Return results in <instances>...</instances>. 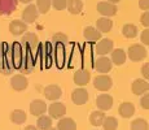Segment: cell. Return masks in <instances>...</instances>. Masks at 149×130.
<instances>
[{
    "label": "cell",
    "mask_w": 149,
    "mask_h": 130,
    "mask_svg": "<svg viewBox=\"0 0 149 130\" xmlns=\"http://www.w3.org/2000/svg\"><path fill=\"white\" fill-rule=\"evenodd\" d=\"M139 7L143 11H148L149 8V0H139Z\"/></svg>",
    "instance_id": "obj_39"
},
{
    "label": "cell",
    "mask_w": 149,
    "mask_h": 130,
    "mask_svg": "<svg viewBox=\"0 0 149 130\" xmlns=\"http://www.w3.org/2000/svg\"><path fill=\"white\" fill-rule=\"evenodd\" d=\"M36 128L39 130H48L49 128H52V118L45 115L39 116L38 121H36Z\"/></svg>",
    "instance_id": "obj_27"
},
{
    "label": "cell",
    "mask_w": 149,
    "mask_h": 130,
    "mask_svg": "<svg viewBox=\"0 0 149 130\" xmlns=\"http://www.w3.org/2000/svg\"><path fill=\"white\" fill-rule=\"evenodd\" d=\"M66 1L68 0H52V5L54 9L64 11L65 8H66Z\"/></svg>",
    "instance_id": "obj_33"
},
{
    "label": "cell",
    "mask_w": 149,
    "mask_h": 130,
    "mask_svg": "<svg viewBox=\"0 0 149 130\" xmlns=\"http://www.w3.org/2000/svg\"><path fill=\"white\" fill-rule=\"evenodd\" d=\"M62 95V90L60 86L57 85H48L47 87L44 89V96L47 98L48 100H52V102H56L61 98Z\"/></svg>",
    "instance_id": "obj_16"
},
{
    "label": "cell",
    "mask_w": 149,
    "mask_h": 130,
    "mask_svg": "<svg viewBox=\"0 0 149 130\" xmlns=\"http://www.w3.org/2000/svg\"><path fill=\"white\" fill-rule=\"evenodd\" d=\"M83 35H84V38L88 40V42H99L100 39H101V33H100L99 30H97L96 27H92V26H87V27H84V30H83Z\"/></svg>",
    "instance_id": "obj_20"
},
{
    "label": "cell",
    "mask_w": 149,
    "mask_h": 130,
    "mask_svg": "<svg viewBox=\"0 0 149 130\" xmlns=\"http://www.w3.org/2000/svg\"><path fill=\"white\" fill-rule=\"evenodd\" d=\"M141 42H143L144 46L149 44V30L148 29H145V30L141 33Z\"/></svg>",
    "instance_id": "obj_37"
},
{
    "label": "cell",
    "mask_w": 149,
    "mask_h": 130,
    "mask_svg": "<svg viewBox=\"0 0 149 130\" xmlns=\"http://www.w3.org/2000/svg\"><path fill=\"white\" fill-rule=\"evenodd\" d=\"M105 117H107V115L104 113L102 111H93L92 113L90 115V122H91V125H93V126H101L102 125V122H104V120H105Z\"/></svg>",
    "instance_id": "obj_26"
},
{
    "label": "cell",
    "mask_w": 149,
    "mask_h": 130,
    "mask_svg": "<svg viewBox=\"0 0 149 130\" xmlns=\"http://www.w3.org/2000/svg\"><path fill=\"white\" fill-rule=\"evenodd\" d=\"M9 31L14 37L24 35V34L27 31V24L24 22L22 20H13V21L9 24Z\"/></svg>",
    "instance_id": "obj_11"
},
{
    "label": "cell",
    "mask_w": 149,
    "mask_h": 130,
    "mask_svg": "<svg viewBox=\"0 0 149 130\" xmlns=\"http://www.w3.org/2000/svg\"><path fill=\"white\" fill-rule=\"evenodd\" d=\"M48 113L51 115V118H56V120H60L66 115V107L65 104L60 103V102H54L52 103L49 107H48Z\"/></svg>",
    "instance_id": "obj_4"
},
{
    "label": "cell",
    "mask_w": 149,
    "mask_h": 130,
    "mask_svg": "<svg viewBox=\"0 0 149 130\" xmlns=\"http://www.w3.org/2000/svg\"><path fill=\"white\" fill-rule=\"evenodd\" d=\"M93 86L99 91H109L113 86V81L108 74H100L93 79Z\"/></svg>",
    "instance_id": "obj_3"
},
{
    "label": "cell",
    "mask_w": 149,
    "mask_h": 130,
    "mask_svg": "<svg viewBox=\"0 0 149 130\" xmlns=\"http://www.w3.org/2000/svg\"><path fill=\"white\" fill-rule=\"evenodd\" d=\"M111 53V64L117 65V66H121L126 63V59H127V53H126V51H123L122 48H116V50H113L110 52Z\"/></svg>",
    "instance_id": "obj_19"
},
{
    "label": "cell",
    "mask_w": 149,
    "mask_h": 130,
    "mask_svg": "<svg viewBox=\"0 0 149 130\" xmlns=\"http://www.w3.org/2000/svg\"><path fill=\"white\" fill-rule=\"evenodd\" d=\"M109 3H111V4H117V3H119L121 0H108Z\"/></svg>",
    "instance_id": "obj_42"
},
{
    "label": "cell",
    "mask_w": 149,
    "mask_h": 130,
    "mask_svg": "<svg viewBox=\"0 0 149 130\" xmlns=\"http://www.w3.org/2000/svg\"><path fill=\"white\" fill-rule=\"evenodd\" d=\"M39 16V12H38V8H36V5L34 4H29L26 8L24 9V13H22V21L26 22V24H34V22L36 21V18H38Z\"/></svg>",
    "instance_id": "obj_7"
},
{
    "label": "cell",
    "mask_w": 149,
    "mask_h": 130,
    "mask_svg": "<svg viewBox=\"0 0 149 130\" xmlns=\"http://www.w3.org/2000/svg\"><path fill=\"white\" fill-rule=\"evenodd\" d=\"M48 130H58V129H57V128H49Z\"/></svg>",
    "instance_id": "obj_43"
},
{
    "label": "cell",
    "mask_w": 149,
    "mask_h": 130,
    "mask_svg": "<svg viewBox=\"0 0 149 130\" xmlns=\"http://www.w3.org/2000/svg\"><path fill=\"white\" fill-rule=\"evenodd\" d=\"M141 74H143V77L148 81V78H149V64H144L141 66Z\"/></svg>",
    "instance_id": "obj_38"
},
{
    "label": "cell",
    "mask_w": 149,
    "mask_h": 130,
    "mask_svg": "<svg viewBox=\"0 0 149 130\" xmlns=\"http://www.w3.org/2000/svg\"><path fill=\"white\" fill-rule=\"evenodd\" d=\"M118 112L123 118H130V117L134 116V113H135V107H134V104L130 103V102L122 103L118 108Z\"/></svg>",
    "instance_id": "obj_22"
},
{
    "label": "cell",
    "mask_w": 149,
    "mask_h": 130,
    "mask_svg": "<svg viewBox=\"0 0 149 130\" xmlns=\"http://www.w3.org/2000/svg\"><path fill=\"white\" fill-rule=\"evenodd\" d=\"M52 0H36V8L40 14H47L51 8Z\"/></svg>",
    "instance_id": "obj_31"
},
{
    "label": "cell",
    "mask_w": 149,
    "mask_h": 130,
    "mask_svg": "<svg viewBox=\"0 0 149 130\" xmlns=\"http://www.w3.org/2000/svg\"><path fill=\"white\" fill-rule=\"evenodd\" d=\"M117 5L109 1H100L97 4V12L102 17H113L117 14Z\"/></svg>",
    "instance_id": "obj_5"
},
{
    "label": "cell",
    "mask_w": 149,
    "mask_h": 130,
    "mask_svg": "<svg viewBox=\"0 0 149 130\" xmlns=\"http://www.w3.org/2000/svg\"><path fill=\"white\" fill-rule=\"evenodd\" d=\"M130 129L131 130H149L148 121L144 118H136L130 124Z\"/></svg>",
    "instance_id": "obj_29"
},
{
    "label": "cell",
    "mask_w": 149,
    "mask_h": 130,
    "mask_svg": "<svg viewBox=\"0 0 149 130\" xmlns=\"http://www.w3.org/2000/svg\"><path fill=\"white\" fill-rule=\"evenodd\" d=\"M137 33H139V30H137V27L135 25H132V24H127V25H125L122 27L123 37H126V38H128V39L135 38V37L137 35Z\"/></svg>",
    "instance_id": "obj_28"
},
{
    "label": "cell",
    "mask_w": 149,
    "mask_h": 130,
    "mask_svg": "<svg viewBox=\"0 0 149 130\" xmlns=\"http://www.w3.org/2000/svg\"><path fill=\"white\" fill-rule=\"evenodd\" d=\"M24 130H39L36 126H33V125H29V126H26Z\"/></svg>",
    "instance_id": "obj_40"
},
{
    "label": "cell",
    "mask_w": 149,
    "mask_h": 130,
    "mask_svg": "<svg viewBox=\"0 0 149 130\" xmlns=\"http://www.w3.org/2000/svg\"><path fill=\"white\" fill-rule=\"evenodd\" d=\"M111 66H113V64H111L110 59L107 56H101L99 57V59L95 60V65H93V68H95L96 72H99V73H109V72L111 70Z\"/></svg>",
    "instance_id": "obj_8"
},
{
    "label": "cell",
    "mask_w": 149,
    "mask_h": 130,
    "mask_svg": "<svg viewBox=\"0 0 149 130\" xmlns=\"http://www.w3.org/2000/svg\"><path fill=\"white\" fill-rule=\"evenodd\" d=\"M69 42V39H68V35L66 34H64V33H56V34H53V37H52V43L53 44H66V43Z\"/></svg>",
    "instance_id": "obj_32"
},
{
    "label": "cell",
    "mask_w": 149,
    "mask_h": 130,
    "mask_svg": "<svg viewBox=\"0 0 149 130\" xmlns=\"http://www.w3.org/2000/svg\"><path fill=\"white\" fill-rule=\"evenodd\" d=\"M90 79H91V74L87 69L82 68L79 70H77L74 73V83L79 87H84L87 83H90Z\"/></svg>",
    "instance_id": "obj_10"
},
{
    "label": "cell",
    "mask_w": 149,
    "mask_h": 130,
    "mask_svg": "<svg viewBox=\"0 0 149 130\" xmlns=\"http://www.w3.org/2000/svg\"><path fill=\"white\" fill-rule=\"evenodd\" d=\"M17 0H0V14L9 16L17 8Z\"/></svg>",
    "instance_id": "obj_18"
},
{
    "label": "cell",
    "mask_w": 149,
    "mask_h": 130,
    "mask_svg": "<svg viewBox=\"0 0 149 130\" xmlns=\"http://www.w3.org/2000/svg\"><path fill=\"white\" fill-rule=\"evenodd\" d=\"M83 4L82 0H68L66 1V9L70 14H79L83 11Z\"/></svg>",
    "instance_id": "obj_23"
},
{
    "label": "cell",
    "mask_w": 149,
    "mask_h": 130,
    "mask_svg": "<svg viewBox=\"0 0 149 130\" xmlns=\"http://www.w3.org/2000/svg\"><path fill=\"white\" fill-rule=\"evenodd\" d=\"M113 27V21L109 17H101L96 21V29L100 33H109Z\"/></svg>",
    "instance_id": "obj_21"
},
{
    "label": "cell",
    "mask_w": 149,
    "mask_h": 130,
    "mask_svg": "<svg viewBox=\"0 0 149 130\" xmlns=\"http://www.w3.org/2000/svg\"><path fill=\"white\" fill-rule=\"evenodd\" d=\"M96 105L100 111L105 112L111 109L113 107V96H110L109 94H101L96 98Z\"/></svg>",
    "instance_id": "obj_12"
},
{
    "label": "cell",
    "mask_w": 149,
    "mask_h": 130,
    "mask_svg": "<svg viewBox=\"0 0 149 130\" xmlns=\"http://www.w3.org/2000/svg\"><path fill=\"white\" fill-rule=\"evenodd\" d=\"M17 1H19V3H25V4H30L31 0H17Z\"/></svg>",
    "instance_id": "obj_41"
},
{
    "label": "cell",
    "mask_w": 149,
    "mask_h": 130,
    "mask_svg": "<svg viewBox=\"0 0 149 130\" xmlns=\"http://www.w3.org/2000/svg\"><path fill=\"white\" fill-rule=\"evenodd\" d=\"M101 126L104 128V130H117V128H118V120L113 116L105 117Z\"/></svg>",
    "instance_id": "obj_30"
},
{
    "label": "cell",
    "mask_w": 149,
    "mask_h": 130,
    "mask_svg": "<svg viewBox=\"0 0 149 130\" xmlns=\"http://www.w3.org/2000/svg\"><path fill=\"white\" fill-rule=\"evenodd\" d=\"M140 105H141V108L145 109V111H148V109H149V96L147 94H145L144 96L140 99Z\"/></svg>",
    "instance_id": "obj_35"
},
{
    "label": "cell",
    "mask_w": 149,
    "mask_h": 130,
    "mask_svg": "<svg viewBox=\"0 0 149 130\" xmlns=\"http://www.w3.org/2000/svg\"><path fill=\"white\" fill-rule=\"evenodd\" d=\"M57 129L58 130H77V124L73 118L62 117L58 120L57 124Z\"/></svg>",
    "instance_id": "obj_25"
},
{
    "label": "cell",
    "mask_w": 149,
    "mask_h": 130,
    "mask_svg": "<svg viewBox=\"0 0 149 130\" xmlns=\"http://www.w3.org/2000/svg\"><path fill=\"white\" fill-rule=\"evenodd\" d=\"M10 86L14 91H24L27 89L29 81L24 74H16L10 78Z\"/></svg>",
    "instance_id": "obj_9"
},
{
    "label": "cell",
    "mask_w": 149,
    "mask_h": 130,
    "mask_svg": "<svg viewBox=\"0 0 149 130\" xmlns=\"http://www.w3.org/2000/svg\"><path fill=\"white\" fill-rule=\"evenodd\" d=\"M17 68L19 69V72L24 74H30L34 70V60L29 57V55H22L19 64Z\"/></svg>",
    "instance_id": "obj_17"
},
{
    "label": "cell",
    "mask_w": 149,
    "mask_h": 130,
    "mask_svg": "<svg viewBox=\"0 0 149 130\" xmlns=\"http://www.w3.org/2000/svg\"><path fill=\"white\" fill-rule=\"evenodd\" d=\"M21 43L27 51H34L39 46V39L35 33H25L21 39Z\"/></svg>",
    "instance_id": "obj_6"
},
{
    "label": "cell",
    "mask_w": 149,
    "mask_h": 130,
    "mask_svg": "<svg viewBox=\"0 0 149 130\" xmlns=\"http://www.w3.org/2000/svg\"><path fill=\"white\" fill-rule=\"evenodd\" d=\"M26 118H27V115L25 111L22 109H14V111L10 113V121L16 125H22V124L26 122Z\"/></svg>",
    "instance_id": "obj_24"
},
{
    "label": "cell",
    "mask_w": 149,
    "mask_h": 130,
    "mask_svg": "<svg viewBox=\"0 0 149 130\" xmlns=\"http://www.w3.org/2000/svg\"><path fill=\"white\" fill-rule=\"evenodd\" d=\"M140 22H141V25L145 26V27H148L149 26V13L148 12L141 14V17H140Z\"/></svg>",
    "instance_id": "obj_36"
},
{
    "label": "cell",
    "mask_w": 149,
    "mask_h": 130,
    "mask_svg": "<svg viewBox=\"0 0 149 130\" xmlns=\"http://www.w3.org/2000/svg\"><path fill=\"white\" fill-rule=\"evenodd\" d=\"M13 66H10L9 64H4L0 68V70H1V73L4 74V76H9V74H12L13 73Z\"/></svg>",
    "instance_id": "obj_34"
},
{
    "label": "cell",
    "mask_w": 149,
    "mask_h": 130,
    "mask_svg": "<svg viewBox=\"0 0 149 130\" xmlns=\"http://www.w3.org/2000/svg\"><path fill=\"white\" fill-rule=\"evenodd\" d=\"M127 55L132 61H141L148 56V50L143 44H132L128 48Z\"/></svg>",
    "instance_id": "obj_1"
},
{
    "label": "cell",
    "mask_w": 149,
    "mask_h": 130,
    "mask_svg": "<svg viewBox=\"0 0 149 130\" xmlns=\"http://www.w3.org/2000/svg\"><path fill=\"white\" fill-rule=\"evenodd\" d=\"M131 90L135 95H144L147 94L149 90V83L147 79H143V78H137L132 82L131 85Z\"/></svg>",
    "instance_id": "obj_14"
},
{
    "label": "cell",
    "mask_w": 149,
    "mask_h": 130,
    "mask_svg": "<svg viewBox=\"0 0 149 130\" xmlns=\"http://www.w3.org/2000/svg\"><path fill=\"white\" fill-rule=\"evenodd\" d=\"M114 50V42L109 38L100 39L99 42H96L95 46V52L100 56H105V55L110 53Z\"/></svg>",
    "instance_id": "obj_2"
},
{
    "label": "cell",
    "mask_w": 149,
    "mask_h": 130,
    "mask_svg": "<svg viewBox=\"0 0 149 130\" xmlns=\"http://www.w3.org/2000/svg\"><path fill=\"white\" fill-rule=\"evenodd\" d=\"M48 107L45 104L44 100H40V99H35L30 103V113L34 115V116H42L47 112Z\"/></svg>",
    "instance_id": "obj_15"
},
{
    "label": "cell",
    "mask_w": 149,
    "mask_h": 130,
    "mask_svg": "<svg viewBox=\"0 0 149 130\" xmlns=\"http://www.w3.org/2000/svg\"><path fill=\"white\" fill-rule=\"evenodd\" d=\"M71 100L77 105H83L88 102V91L83 87H78L71 94Z\"/></svg>",
    "instance_id": "obj_13"
}]
</instances>
